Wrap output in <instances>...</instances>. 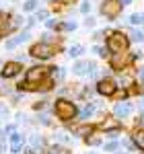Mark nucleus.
<instances>
[{"label": "nucleus", "mask_w": 144, "mask_h": 154, "mask_svg": "<svg viewBox=\"0 0 144 154\" xmlns=\"http://www.w3.org/2000/svg\"><path fill=\"white\" fill-rule=\"evenodd\" d=\"M115 154H128V152H121V150H120V152H115Z\"/></svg>", "instance_id": "obj_37"}, {"label": "nucleus", "mask_w": 144, "mask_h": 154, "mask_svg": "<svg viewBox=\"0 0 144 154\" xmlns=\"http://www.w3.org/2000/svg\"><path fill=\"white\" fill-rule=\"evenodd\" d=\"M132 111H134V107L130 105V103H117V105L113 107V115L120 117V119H126Z\"/></svg>", "instance_id": "obj_11"}, {"label": "nucleus", "mask_w": 144, "mask_h": 154, "mask_svg": "<svg viewBox=\"0 0 144 154\" xmlns=\"http://www.w3.org/2000/svg\"><path fill=\"white\" fill-rule=\"evenodd\" d=\"M21 70V62H6V64H2V72H0V76L2 78H12V76H17Z\"/></svg>", "instance_id": "obj_7"}, {"label": "nucleus", "mask_w": 144, "mask_h": 154, "mask_svg": "<svg viewBox=\"0 0 144 154\" xmlns=\"http://www.w3.org/2000/svg\"><path fill=\"white\" fill-rule=\"evenodd\" d=\"M29 39V31H23L19 37H14V39H11V41H6V49H14L19 43H23V41H27Z\"/></svg>", "instance_id": "obj_13"}, {"label": "nucleus", "mask_w": 144, "mask_h": 154, "mask_svg": "<svg viewBox=\"0 0 144 154\" xmlns=\"http://www.w3.org/2000/svg\"><path fill=\"white\" fill-rule=\"evenodd\" d=\"M14 27H17L14 19L11 21V17H8V14H0V35H8Z\"/></svg>", "instance_id": "obj_10"}, {"label": "nucleus", "mask_w": 144, "mask_h": 154, "mask_svg": "<svg viewBox=\"0 0 144 154\" xmlns=\"http://www.w3.org/2000/svg\"><path fill=\"white\" fill-rule=\"evenodd\" d=\"M103 148H105V152H113V150H117V148H120V142H117V140H113V142L105 144Z\"/></svg>", "instance_id": "obj_21"}, {"label": "nucleus", "mask_w": 144, "mask_h": 154, "mask_svg": "<svg viewBox=\"0 0 144 154\" xmlns=\"http://www.w3.org/2000/svg\"><path fill=\"white\" fill-rule=\"evenodd\" d=\"M80 54H84V48H83V45H72V48L68 49V56H70V58H78Z\"/></svg>", "instance_id": "obj_19"}, {"label": "nucleus", "mask_w": 144, "mask_h": 154, "mask_svg": "<svg viewBox=\"0 0 144 154\" xmlns=\"http://www.w3.org/2000/svg\"><path fill=\"white\" fill-rule=\"evenodd\" d=\"M54 113H56V117L62 119V121H68L76 115V107L72 101H66V99H58L56 101V105H54Z\"/></svg>", "instance_id": "obj_2"}, {"label": "nucleus", "mask_w": 144, "mask_h": 154, "mask_svg": "<svg viewBox=\"0 0 144 154\" xmlns=\"http://www.w3.org/2000/svg\"><path fill=\"white\" fill-rule=\"evenodd\" d=\"M31 144H33L35 148H43V146H45L43 138H39V136H33V138H31Z\"/></svg>", "instance_id": "obj_22"}, {"label": "nucleus", "mask_w": 144, "mask_h": 154, "mask_svg": "<svg viewBox=\"0 0 144 154\" xmlns=\"http://www.w3.org/2000/svg\"><path fill=\"white\" fill-rule=\"evenodd\" d=\"M60 29H66V31H74L76 29V23L72 21V23H64V25H60Z\"/></svg>", "instance_id": "obj_23"}, {"label": "nucleus", "mask_w": 144, "mask_h": 154, "mask_svg": "<svg viewBox=\"0 0 144 154\" xmlns=\"http://www.w3.org/2000/svg\"><path fill=\"white\" fill-rule=\"evenodd\" d=\"M128 43H130V39L120 33V31H115V33H111L107 39V51L111 54H121V51H126L128 49Z\"/></svg>", "instance_id": "obj_3"}, {"label": "nucleus", "mask_w": 144, "mask_h": 154, "mask_svg": "<svg viewBox=\"0 0 144 154\" xmlns=\"http://www.w3.org/2000/svg\"><path fill=\"white\" fill-rule=\"evenodd\" d=\"M138 76H140V80H142V82H144V68H142V70H140V72H138Z\"/></svg>", "instance_id": "obj_35"}, {"label": "nucleus", "mask_w": 144, "mask_h": 154, "mask_svg": "<svg viewBox=\"0 0 144 154\" xmlns=\"http://www.w3.org/2000/svg\"><path fill=\"white\" fill-rule=\"evenodd\" d=\"M56 138H58V140H60V142H68V138H66V134H56Z\"/></svg>", "instance_id": "obj_29"}, {"label": "nucleus", "mask_w": 144, "mask_h": 154, "mask_svg": "<svg viewBox=\"0 0 144 154\" xmlns=\"http://www.w3.org/2000/svg\"><path fill=\"white\" fill-rule=\"evenodd\" d=\"M134 144H136L138 150L144 152V130H136L134 131Z\"/></svg>", "instance_id": "obj_14"}, {"label": "nucleus", "mask_w": 144, "mask_h": 154, "mask_svg": "<svg viewBox=\"0 0 144 154\" xmlns=\"http://www.w3.org/2000/svg\"><path fill=\"white\" fill-rule=\"evenodd\" d=\"M23 142H25V136H23V134H19V131H14V134L11 136V150L14 154H19V152H21Z\"/></svg>", "instance_id": "obj_12"}, {"label": "nucleus", "mask_w": 144, "mask_h": 154, "mask_svg": "<svg viewBox=\"0 0 144 154\" xmlns=\"http://www.w3.org/2000/svg\"><path fill=\"white\" fill-rule=\"evenodd\" d=\"M93 113H95V105H86L83 111L78 113V117H80V119H89L91 115H93Z\"/></svg>", "instance_id": "obj_17"}, {"label": "nucleus", "mask_w": 144, "mask_h": 154, "mask_svg": "<svg viewBox=\"0 0 144 154\" xmlns=\"http://www.w3.org/2000/svg\"><path fill=\"white\" fill-rule=\"evenodd\" d=\"M84 27H95V19L93 17H86L84 19Z\"/></svg>", "instance_id": "obj_27"}, {"label": "nucleus", "mask_w": 144, "mask_h": 154, "mask_svg": "<svg viewBox=\"0 0 144 154\" xmlns=\"http://www.w3.org/2000/svg\"><path fill=\"white\" fill-rule=\"evenodd\" d=\"M37 19H41V21H43V19H48V12H45V11H39V12H37Z\"/></svg>", "instance_id": "obj_30"}, {"label": "nucleus", "mask_w": 144, "mask_h": 154, "mask_svg": "<svg viewBox=\"0 0 144 154\" xmlns=\"http://www.w3.org/2000/svg\"><path fill=\"white\" fill-rule=\"evenodd\" d=\"M86 144L89 146H99L101 144V138H86Z\"/></svg>", "instance_id": "obj_25"}, {"label": "nucleus", "mask_w": 144, "mask_h": 154, "mask_svg": "<svg viewBox=\"0 0 144 154\" xmlns=\"http://www.w3.org/2000/svg\"><path fill=\"white\" fill-rule=\"evenodd\" d=\"M56 25H58V23H56V21H54V19H48V27H49V29H54V27H56Z\"/></svg>", "instance_id": "obj_32"}, {"label": "nucleus", "mask_w": 144, "mask_h": 154, "mask_svg": "<svg viewBox=\"0 0 144 154\" xmlns=\"http://www.w3.org/2000/svg\"><path fill=\"white\" fill-rule=\"evenodd\" d=\"M54 70V78H64V68H52Z\"/></svg>", "instance_id": "obj_24"}, {"label": "nucleus", "mask_w": 144, "mask_h": 154, "mask_svg": "<svg viewBox=\"0 0 144 154\" xmlns=\"http://www.w3.org/2000/svg\"><path fill=\"white\" fill-rule=\"evenodd\" d=\"M121 8H124V4H121L120 0H105V2L101 4V14H103L105 19H109V21H113L121 12Z\"/></svg>", "instance_id": "obj_5"}, {"label": "nucleus", "mask_w": 144, "mask_h": 154, "mask_svg": "<svg viewBox=\"0 0 144 154\" xmlns=\"http://www.w3.org/2000/svg\"><path fill=\"white\" fill-rule=\"evenodd\" d=\"M142 109H144V101H142Z\"/></svg>", "instance_id": "obj_38"}, {"label": "nucleus", "mask_w": 144, "mask_h": 154, "mask_svg": "<svg viewBox=\"0 0 144 154\" xmlns=\"http://www.w3.org/2000/svg\"><path fill=\"white\" fill-rule=\"evenodd\" d=\"M93 70H95V64H93V62H76V64L72 66V72H74V74H78V76L93 74Z\"/></svg>", "instance_id": "obj_9"}, {"label": "nucleus", "mask_w": 144, "mask_h": 154, "mask_svg": "<svg viewBox=\"0 0 144 154\" xmlns=\"http://www.w3.org/2000/svg\"><path fill=\"white\" fill-rule=\"evenodd\" d=\"M128 62H130V58L126 56V51L113 54V56H111V68H113V70H124V68L128 66Z\"/></svg>", "instance_id": "obj_8"}, {"label": "nucleus", "mask_w": 144, "mask_h": 154, "mask_svg": "<svg viewBox=\"0 0 144 154\" xmlns=\"http://www.w3.org/2000/svg\"><path fill=\"white\" fill-rule=\"evenodd\" d=\"M132 82H134V80H132V78H128V76H124V78L120 80V84H124V86H132Z\"/></svg>", "instance_id": "obj_26"}, {"label": "nucleus", "mask_w": 144, "mask_h": 154, "mask_svg": "<svg viewBox=\"0 0 144 154\" xmlns=\"http://www.w3.org/2000/svg\"><path fill=\"white\" fill-rule=\"evenodd\" d=\"M25 154H35V150H33V148H29V150H27Z\"/></svg>", "instance_id": "obj_36"}, {"label": "nucleus", "mask_w": 144, "mask_h": 154, "mask_svg": "<svg viewBox=\"0 0 144 154\" xmlns=\"http://www.w3.org/2000/svg\"><path fill=\"white\" fill-rule=\"evenodd\" d=\"M97 93L103 97H113L117 93V84L113 82V80H109V78H101L99 84H97Z\"/></svg>", "instance_id": "obj_6"}, {"label": "nucleus", "mask_w": 144, "mask_h": 154, "mask_svg": "<svg viewBox=\"0 0 144 154\" xmlns=\"http://www.w3.org/2000/svg\"><path fill=\"white\" fill-rule=\"evenodd\" d=\"M89 11H91V4H89V2H84L83 6H80V12H84V14H86Z\"/></svg>", "instance_id": "obj_28"}, {"label": "nucleus", "mask_w": 144, "mask_h": 154, "mask_svg": "<svg viewBox=\"0 0 144 154\" xmlns=\"http://www.w3.org/2000/svg\"><path fill=\"white\" fill-rule=\"evenodd\" d=\"M0 66H2V60H0Z\"/></svg>", "instance_id": "obj_39"}, {"label": "nucleus", "mask_w": 144, "mask_h": 154, "mask_svg": "<svg viewBox=\"0 0 144 154\" xmlns=\"http://www.w3.org/2000/svg\"><path fill=\"white\" fill-rule=\"evenodd\" d=\"M128 23H130V25H142V23H144V14H140V12H134V14H130Z\"/></svg>", "instance_id": "obj_18"}, {"label": "nucleus", "mask_w": 144, "mask_h": 154, "mask_svg": "<svg viewBox=\"0 0 144 154\" xmlns=\"http://www.w3.org/2000/svg\"><path fill=\"white\" fill-rule=\"evenodd\" d=\"M43 107H45V101H41V103H35V109H37V111H39V109H43Z\"/></svg>", "instance_id": "obj_33"}, {"label": "nucleus", "mask_w": 144, "mask_h": 154, "mask_svg": "<svg viewBox=\"0 0 144 154\" xmlns=\"http://www.w3.org/2000/svg\"><path fill=\"white\" fill-rule=\"evenodd\" d=\"M130 41L142 43V41H144V31H140V29H134L132 33H130Z\"/></svg>", "instance_id": "obj_16"}, {"label": "nucleus", "mask_w": 144, "mask_h": 154, "mask_svg": "<svg viewBox=\"0 0 144 154\" xmlns=\"http://www.w3.org/2000/svg\"><path fill=\"white\" fill-rule=\"evenodd\" d=\"M48 78V68H41V66H35L31 70H27L25 74V84H19V88H27V91H37L39 84Z\"/></svg>", "instance_id": "obj_1"}, {"label": "nucleus", "mask_w": 144, "mask_h": 154, "mask_svg": "<svg viewBox=\"0 0 144 154\" xmlns=\"http://www.w3.org/2000/svg\"><path fill=\"white\" fill-rule=\"evenodd\" d=\"M37 8V0H27L23 4V11L25 12H31V11H35Z\"/></svg>", "instance_id": "obj_20"}, {"label": "nucleus", "mask_w": 144, "mask_h": 154, "mask_svg": "<svg viewBox=\"0 0 144 154\" xmlns=\"http://www.w3.org/2000/svg\"><path fill=\"white\" fill-rule=\"evenodd\" d=\"M121 4H124V6H128V4H132V0H120Z\"/></svg>", "instance_id": "obj_34"}, {"label": "nucleus", "mask_w": 144, "mask_h": 154, "mask_svg": "<svg viewBox=\"0 0 144 154\" xmlns=\"http://www.w3.org/2000/svg\"><path fill=\"white\" fill-rule=\"evenodd\" d=\"M39 119H41V123H43V125H49V117H48V115H41Z\"/></svg>", "instance_id": "obj_31"}, {"label": "nucleus", "mask_w": 144, "mask_h": 154, "mask_svg": "<svg viewBox=\"0 0 144 154\" xmlns=\"http://www.w3.org/2000/svg\"><path fill=\"white\" fill-rule=\"evenodd\" d=\"M29 54H31L33 58L48 60V58H52V56L56 54V48H54L52 43H45V41H41V43H35L33 48L29 49Z\"/></svg>", "instance_id": "obj_4"}, {"label": "nucleus", "mask_w": 144, "mask_h": 154, "mask_svg": "<svg viewBox=\"0 0 144 154\" xmlns=\"http://www.w3.org/2000/svg\"><path fill=\"white\" fill-rule=\"evenodd\" d=\"M74 134L76 136H83V138H89L93 134V125H80V128H74Z\"/></svg>", "instance_id": "obj_15"}]
</instances>
